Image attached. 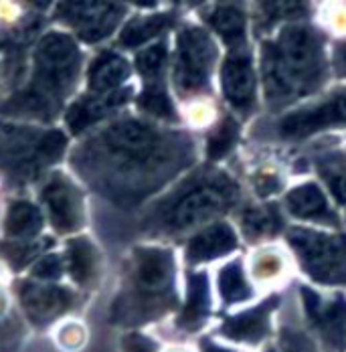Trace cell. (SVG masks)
Instances as JSON below:
<instances>
[{"mask_svg": "<svg viewBox=\"0 0 346 352\" xmlns=\"http://www.w3.org/2000/svg\"><path fill=\"white\" fill-rule=\"evenodd\" d=\"M171 158L169 136L136 118H122L81 142L71 154V166L100 195L126 203L144 192V178Z\"/></svg>", "mask_w": 346, "mask_h": 352, "instance_id": "obj_1", "label": "cell"}, {"mask_svg": "<svg viewBox=\"0 0 346 352\" xmlns=\"http://www.w3.org/2000/svg\"><path fill=\"white\" fill-rule=\"evenodd\" d=\"M83 55L63 33H47L33 55L29 81L0 104V116L53 122L79 81Z\"/></svg>", "mask_w": 346, "mask_h": 352, "instance_id": "obj_2", "label": "cell"}, {"mask_svg": "<svg viewBox=\"0 0 346 352\" xmlns=\"http://www.w3.org/2000/svg\"><path fill=\"white\" fill-rule=\"evenodd\" d=\"M322 73V45L302 25L285 27L276 41L263 45V81L272 104L310 94Z\"/></svg>", "mask_w": 346, "mask_h": 352, "instance_id": "obj_3", "label": "cell"}, {"mask_svg": "<svg viewBox=\"0 0 346 352\" xmlns=\"http://www.w3.org/2000/svg\"><path fill=\"white\" fill-rule=\"evenodd\" d=\"M173 253L156 247H138L132 253L124 292L116 298L111 320L138 324L158 314L173 292Z\"/></svg>", "mask_w": 346, "mask_h": 352, "instance_id": "obj_4", "label": "cell"}, {"mask_svg": "<svg viewBox=\"0 0 346 352\" xmlns=\"http://www.w3.org/2000/svg\"><path fill=\"white\" fill-rule=\"evenodd\" d=\"M67 136L61 130H39L31 126L0 122V173L4 180L23 188L63 158Z\"/></svg>", "mask_w": 346, "mask_h": 352, "instance_id": "obj_5", "label": "cell"}, {"mask_svg": "<svg viewBox=\"0 0 346 352\" xmlns=\"http://www.w3.org/2000/svg\"><path fill=\"white\" fill-rule=\"evenodd\" d=\"M231 184L201 182L184 188L166 201L156 212V225L164 231H184L215 214H221L231 205Z\"/></svg>", "mask_w": 346, "mask_h": 352, "instance_id": "obj_6", "label": "cell"}, {"mask_svg": "<svg viewBox=\"0 0 346 352\" xmlns=\"http://www.w3.org/2000/svg\"><path fill=\"white\" fill-rule=\"evenodd\" d=\"M290 243L314 280L324 283L346 282V235H324L294 229Z\"/></svg>", "mask_w": 346, "mask_h": 352, "instance_id": "obj_7", "label": "cell"}, {"mask_svg": "<svg viewBox=\"0 0 346 352\" xmlns=\"http://www.w3.org/2000/svg\"><path fill=\"white\" fill-rule=\"evenodd\" d=\"M217 57V47L210 36L197 27L184 29L178 35L174 81L182 94L199 91L207 85L208 73Z\"/></svg>", "mask_w": 346, "mask_h": 352, "instance_id": "obj_8", "label": "cell"}, {"mask_svg": "<svg viewBox=\"0 0 346 352\" xmlns=\"http://www.w3.org/2000/svg\"><path fill=\"white\" fill-rule=\"evenodd\" d=\"M126 8L116 2H63L55 19L75 29L83 43H100L116 31Z\"/></svg>", "mask_w": 346, "mask_h": 352, "instance_id": "obj_9", "label": "cell"}, {"mask_svg": "<svg viewBox=\"0 0 346 352\" xmlns=\"http://www.w3.org/2000/svg\"><path fill=\"white\" fill-rule=\"evenodd\" d=\"M41 201L49 211V221L59 233H75L83 227V195L61 173H53L41 188Z\"/></svg>", "mask_w": 346, "mask_h": 352, "instance_id": "obj_10", "label": "cell"}, {"mask_svg": "<svg viewBox=\"0 0 346 352\" xmlns=\"http://www.w3.org/2000/svg\"><path fill=\"white\" fill-rule=\"evenodd\" d=\"M21 304L29 320L43 328L75 306V296L67 287L53 283L19 282L17 285Z\"/></svg>", "mask_w": 346, "mask_h": 352, "instance_id": "obj_11", "label": "cell"}, {"mask_svg": "<svg viewBox=\"0 0 346 352\" xmlns=\"http://www.w3.org/2000/svg\"><path fill=\"white\" fill-rule=\"evenodd\" d=\"M346 122V91L332 96L328 102L308 109H298L285 116L279 124V132L285 136H308L312 132Z\"/></svg>", "mask_w": 346, "mask_h": 352, "instance_id": "obj_12", "label": "cell"}, {"mask_svg": "<svg viewBox=\"0 0 346 352\" xmlns=\"http://www.w3.org/2000/svg\"><path fill=\"white\" fill-rule=\"evenodd\" d=\"M132 98V87H120L109 94H85L67 111V126L71 134H81L89 126L102 122L111 111L122 107Z\"/></svg>", "mask_w": 346, "mask_h": 352, "instance_id": "obj_13", "label": "cell"}, {"mask_svg": "<svg viewBox=\"0 0 346 352\" xmlns=\"http://www.w3.org/2000/svg\"><path fill=\"white\" fill-rule=\"evenodd\" d=\"M304 304L310 314L312 322L322 330L326 340L336 349L343 351L346 342V302L336 296L332 302H322L318 294L310 292L308 287L302 289Z\"/></svg>", "mask_w": 346, "mask_h": 352, "instance_id": "obj_14", "label": "cell"}, {"mask_svg": "<svg viewBox=\"0 0 346 352\" xmlns=\"http://www.w3.org/2000/svg\"><path fill=\"white\" fill-rule=\"evenodd\" d=\"M223 91L229 104L247 109L253 104L255 77L251 69V59L247 53H233L223 67Z\"/></svg>", "mask_w": 346, "mask_h": 352, "instance_id": "obj_15", "label": "cell"}, {"mask_svg": "<svg viewBox=\"0 0 346 352\" xmlns=\"http://www.w3.org/2000/svg\"><path fill=\"white\" fill-rule=\"evenodd\" d=\"M130 77V65L124 57L113 51L100 53L87 75L89 94H109L120 89V85Z\"/></svg>", "mask_w": 346, "mask_h": 352, "instance_id": "obj_16", "label": "cell"}, {"mask_svg": "<svg viewBox=\"0 0 346 352\" xmlns=\"http://www.w3.org/2000/svg\"><path fill=\"white\" fill-rule=\"evenodd\" d=\"M235 245H237V239H235V233L231 231V227L219 223V225H213L207 231L199 233L188 243L186 255H188V261L201 263V261H208V259L229 253Z\"/></svg>", "mask_w": 346, "mask_h": 352, "instance_id": "obj_17", "label": "cell"}, {"mask_svg": "<svg viewBox=\"0 0 346 352\" xmlns=\"http://www.w3.org/2000/svg\"><path fill=\"white\" fill-rule=\"evenodd\" d=\"M285 203H288V209L296 217L336 225V214L330 211L326 197L322 195V190L316 184H302V186L294 188L288 195Z\"/></svg>", "mask_w": 346, "mask_h": 352, "instance_id": "obj_18", "label": "cell"}, {"mask_svg": "<svg viewBox=\"0 0 346 352\" xmlns=\"http://www.w3.org/2000/svg\"><path fill=\"white\" fill-rule=\"evenodd\" d=\"M276 298H270L266 304H261V306H257V308H253L249 312H243L239 316L227 320L225 326H223V332L229 338H235V340L257 342L268 332V316L276 308Z\"/></svg>", "mask_w": 346, "mask_h": 352, "instance_id": "obj_19", "label": "cell"}, {"mask_svg": "<svg viewBox=\"0 0 346 352\" xmlns=\"http://www.w3.org/2000/svg\"><path fill=\"white\" fill-rule=\"evenodd\" d=\"M67 270L81 287L91 285L98 278V249L87 237H73L67 243Z\"/></svg>", "mask_w": 346, "mask_h": 352, "instance_id": "obj_20", "label": "cell"}, {"mask_svg": "<svg viewBox=\"0 0 346 352\" xmlns=\"http://www.w3.org/2000/svg\"><path fill=\"white\" fill-rule=\"evenodd\" d=\"M43 214L29 201H12L4 217V233L10 239H35L43 229Z\"/></svg>", "mask_w": 346, "mask_h": 352, "instance_id": "obj_21", "label": "cell"}, {"mask_svg": "<svg viewBox=\"0 0 346 352\" xmlns=\"http://www.w3.org/2000/svg\"><path fill=\"white\" fill-rule=\"evenodd\" d=\"M208 312V283L205 274H195L188 278V296L180 316V326L195 328L199 326Z\"/></svg>", "mask_w": 346, "mask_h": 352, "instance_id": "obj_22", "label": "cell"}, {"mask_svg": "<svg viewBox=\"0 0 346 352\" xmlns=\"http://www.w3.org/2000/svg\"><path fill=\"white\" fill-rule=\"evenodd\" d=\"M171 25V16L169 14H154V16H140L130 21L122 35H120V43L124 47H136L142 45L156 35H160L166 27Z\"/></svg>", "mask_w": 346, "mask_h": 352, "instance_id": "obj_23", "label": "cell"}, {"mask_svg": "<svg viewBox=\"0 0 346 352\" xmlns=\"http://www.w3.org/2000/svg\"><path fill=\"white\" fill-rule=\"evenodd\" d=\"M208 23L213 29L223 36L227 43H239L245 33V16L235 6H219L208 16Z\"/></svg>", "mask_w": 346, "mask_h": 352, "instance_id": "obj_24", "label": "cell"}, {"mask_svg": "<svg viewBox=\"0 0 346 352\" xmlns=\"http://www.w3.org/2000/svg\"><path fill=\"white\" fill-rule=\"evenodd\" d=\"M140 109H144L146 113L154 116V118H164V120H173L174 109L171 104L169 94L164 91L162 85L158 83H150L138 98Z\"/></svg>", "mask_w": 346, "mask_h": 352, "instance_id": "obj_25", "label": "cell"}, {"mask_svg": "<svg viewBox=\"0 0 346 352\" xmlns=\"http://www.w3.org/2000/svg\"><path fill=\"white\" fill-rule=\"evenodd\" d=\"M219 289H221L225 302H229V304L241 302V300H245L251 294L249 285L245 283L239 263H229L221 272V276H219Z\"/></svg>", "mask_w": 346, "mask_h": 352, "instance_id": "obj_26", "label": "cell"}, {"mask_svg": "<svg viewBox=\"0 0 346 352\" xmlns=\"http://www.w3.org/2000/svg\"><path fill=\"white\" fill-rule=\"evenodd\" d=\"M51 245L53 239H41L36 243H4L0 249L4 259L12 265V270H23L29 261H33L36 255H41Z\"/></svg>", "mask_w": 346, "mask_h": 352, "instance_id": "obj_27", "label": "cell"}, {"mask_svg": "<svg viewBox=\"0 0 346 352\" xmlns=\"http://www.w3.org/2000/svg\"><path fill=\"white\" fill-rule=\"evenodd\" d=\"M237 124L233 120H223L221 126L213 132L210 140H208V156L213 160L223 158L237 140Z\"/></svg>", "mask_w": 346, "mask_h": 352, "instance_id": "obj_28", "label": "cell"}, {"mask_svg": "<svg viewBox=\"0 0 346 352\" xmlns=\"http://www.w3.org/2000/svg\"><path fill=\"white\" fill-rule=\"evenodd\" d=\"M166 63V45L156 43L136 57V67L146 79H156Z\"/></svg>", "mask_w": 346, "mask_h": 352, "instance_id": "obj_29", "label": "cell"}, {"mask_svg": "<svg viewBox=\"0 0 346 352\" xmlns=\"http://www.w3.org/2000/svg\"><path fill=\"white\" fill-rule=\"evenodd\" d=\"M35 27L36 25L27 27L23 33L0 41V73L14 67L17 59H21V55H23V45H25V41H29V36L33 35V29H35Z\"/></svg>", "mask_w": 346, "mask_h": 352, "instance_id": "obj_30", "label": "cell"}, {"mask_svg": "<svg viewBox=\"0 0 346 352\" xmlns=\"http://www.w3.org/2000/svg\"><path fill=\"white\" fill-rule=\"evenodd\" d=\"M277 227V219L270 211H249L243 217V231L247 237H261L274 233Z\"/></svg>", "mask_w": 346, "mask_h": 352, "instance_id": "obj_31", "label": "cell"}, {"mask_svg": "<svg viewBox=\"0 0 346 352\" xmlns=\"http://www.w3.org/2000/svg\"><path fill=\"white\" fill-rule=\"evenodd\" d=\"M320 168H322L326 182L330 184L334 197L338 199V203L346 207V162L328 160V162H322Z\"/></svg>", "mask_w": 346, "mask_h": 352, "instance_id": "obj_32", "label": "cell"}, {"mask_svg": "<svg viewBox=\"0 0 346 352\" xmlns=\"http://www.w3.org/2000/svg\"><path fill=\"white\" fill-rule=\"evenodd\" d=\"M63 267H65V263L59 255H45L41 261H36L33 265L31 276L35 280H43V282H55L61 278Z\"/></svg>", "mask_w": 346, "mask_h": 352, "instance_id": "obj_33", "label": "cell"}, {"mask_svg": "<svg viewBox=\"0 0 346 352\" xmlns=\"http://www.w3.org/2000/svg\"><path fill=\"white\" fill-rule=\"evenodd\" d=\"M124 352H154V344L140 334H128L124 338Z\"/></svg>", "mask_w": 346, "mask_h": 352, "instance_id": "obj_34", "label": "cell"}, {"mask_svg": "<svg viewBox=\"0 0 346 352\" xmlns=\"http://www.w3.org/2000/svg\"><path fill=\"white\" fill-rule=\"evenodd\" d=\"M336 57H338V67H340V69L346 73V43L338 47V53H336Z\"/></svg>", "mask_w": 346, "mask_h": 352, "instance_id": "obj_35", "label": "cell"}, {"mask_svg": "<svg viewBox=\"0 0 346 352\" xmlns=\"http://www.w3.org/2000/svg\"><path fill=\"white\" fill-rule=\"evenodd\" d=\"M205 352H229V351H223V349H219V346H213V344H205Z\"/></svg>", "mask_w": 346, "mask_h": 352, "instance_id": "obj_36", "label": "cell"}, {"mask_svg": "<svg viewBox=\"0 0 346 352\" xmlns=\"http://www.w3.org/2000/svg\"><path fill=\"white\" fill-rule=\"evenodd\" d=\"M270 352H272V351H270Z\"/></svg>", "mask_w": 346, "mask_h": 352, "instance_id": "obj_37", "label": "cell"}]
</instances>
